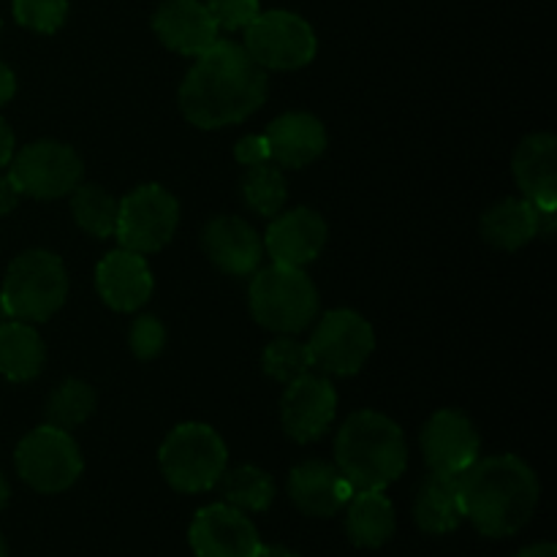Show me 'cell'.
Segmentation results:
<instances>
[{
  "label": "cell",
  "instance_id": "1",
  "mask_svg": "<svg viewBox=\"0 0 557 557\" xmlns=\"http://www.w3.org/2000/svg\"><path fill=\"white\" fill-rule=\"evenodd\" d=\"M267 71L234 41H215L199 54L180 87V109L199 128H223L264 103Z\"/></svg>",
  "mask_w": 557,
  "mask_h": 557
},
{
  "label": "cell",
  "instance_id": "21",
  "mask_svg": "<svg viewBox=\"0 0 557 557\" xmlns=\"http://www.w3.org/2000/svg\"><path fill=\"white\" fill-rule=\"evenodd\" d=\"M272 161L286 169H302L313 163L326 147V131L319 117L308 112L281 114L267 125Z\"/></svg>",
  "mask_w": 557,
  "mask_h": 557
},
{
  "label": "cell",
  "instance_id": "30",
  "mask_svg": "<svg viewBox=\"0 0 557 557\" xmlns=\"http://www.w3.org/2000/svg\"><path fill=\"white\" fill-rule=\"evenodd\" d=\"M261 364H264V373L270 379L281 381V384H292V381L302 379V375H308L315 368L308 343H299L294 337H277V341H272L264 348Z\"/></svg>",
  "mask_w": 557,
  "mask_h": 557
},
{
  "label": "cell",
  "instance_id": "37",
  "mask_svg": "<svg viewBox=\"0 0 557 557\" xmlns=\"http://www.w3.org/2000/svg\"><path fill=\"white\" fill-rule=\"evenodd\" d=\"M14 90H16L14 71H11L5 63H0V107H3V103H9L11 98H14Z\"/></svg>",
  "mask_w": 557,
  "mask_h": 557
},
{
  "label": "cell",
  "instance_id": "6",
  "mask_svg": "<svg viewBox=\"0 0 557 557\" xmlns=\"http://www.w3.org/2000/svg\"><path fill=\"white\" fill-rule=\"evenodd\" d=\"M158 462L177 493L194 495L215 487L226 471L228 455L223 438L210 424L188 422L169 433L158 451Z\"/></svg>",
  "mask_w": 557,
  "mask_h": 557
},
{
  "label": "cell",
  "instance_id": "29",
  "mask_svg": "<svg viewBox=\"0 0 557 557\" xmlns=\"http://www.w3.org/2000/svg\"><path fill=\"white\" fill-rule=\"evenodd\" d=\"M243 196L248 207H253L259 215L275 218L283 210V205H286V177L272 163L248 166L243 177Z\"/></svg>",
  "mask_w": 557,
  "mask_h": 557
},
{
  "label": "cell",
  "instance_id": "28",
  "mask_svg": "<svg viewBox=\"0 0 557 557\" xmlns=\"http://www.w3.org/2000/svg\"><path fill=\"white\" fill-rule=\"evenodd\" d=\"M96 411V392L85 381L69 379L52 392L47 403V424L60 430L79 428Z\"/></svg>",
  "mask_w": 557,
  "mask_h": 557
},
{
  "label": "cell",
  "instance_id": "7",
  "mask_svg": "<svg viewBox=\"0 0 557 557\" xmlns=\"http://www.w3.org/2000/svg\"><path fill=\"white\" fill-rule=\"evenodd\" d=\"M14 460L22 482L44 495L69 490L85 468L79 446L71 438L69 430L52 428V424L27 433L16 446Z\"/></svg>",
  "mask_w": 557,
  "mask_h": 557
},
{
  "label": "cell",
  "instance_id": "13",
  "mask_svg": "<svg viewBox=\"0 0 557 557\" xmlns=\"http://www.w3.org/2000/svg\"><path fill=\"white\" fill-rule=\"evenodd\" d=\"M479 446L482 441L471 419L451 408L435 413L422 430L424 462L444 476H462L479 460Z\"/></svg>",
  "mask_w": 557,
  "mask_h": 557
},
{
  "label": "cell",
  "instance_id": "34",
  "mask_svg": "<svg viewBox=\"0 0 557 557\" xmlns=\"http://www.w3.org/2000/svg\"><path fill=\"white\" fill-rule=\"evenodd\" d=\"M234 158H237L243 166H259V163H270V141H267L264 134L245 136V139L237 141L234 147Z\"/></svg>",
  "mask_w": 557,
  "mask_h": 557
},
{
  "label": "cell",
  "instance_id": "39",
  "mask_svg": "<svg viewBox=\"0 0 557 557\" xmlns=\"http://www.w3.org/2000/svg\"><path fill=\"white\" fill-rule=\"evenodd\" d=\"M256 557H299V555L292 553L288 547H283V544H261Z\"/></svg>",
  "mask_w": 557,
  "mask_h": 557
},
{
  "label": "cell",
  "instance_id": "26",
  "mask_svg": "<svg viewBox=\"0 0 557 557\" xmlns=\"http://www.w3.org/2000/svg\"><path fill=\"white\" fill-rule=\"evenodd\" d=\"M218 484H221L226 504L239 511H267L275 500V482H272L270 473L256 466H239L234 471H223Z\"/></svg>",
  "mask_w": 557,
  "mask_h": 557
},
{
  "label": "cell",
  "instance_id": "33",
  "mask_svg": "<svg viewBox=\"0 0 557 557\" xmlns=\"http://www.w3.org/2000/svg\"><path fill=\"white\" fill-rule=\"evenodd\" d=\"M218 30H245L261 14L259 0H207Z\"/></svg>",
  "mask_w": 557,
  "mask_h": 557
},
{
  "label": "cell",
  "instance_id": "17",
  "mask_svg": "<svg viewBox=\"0 0 557 557\" xmlns=\"http://www.w3.org/2000/svg\"><path fill=\"white\" fill-rule=\"evenodd\" d=\"M96 286L103 302L120 313L139 310L152 294V272L145 256L134 250H112L96 270Z\"/></svg>",
  "mask_w": 557,
  "mask_h": 557
},
{
  "label": "cell",
  "instance_id": "36",
  "mask_svg": "<svg viewBox=\"0 0 557 557\" xmlns=\"http://www.w3.org/2000/svg\"><path fill=\"white\" fill-rule=\"evenodd\" d=\"M11 158H14V131L0 117V169L9 166Z\"/></svg>",
  "mask_w": 557,
  "mask_h": 557
},
{
  "label": "cell",
  "instance_id": "19",
  "mask_svg": "<svg viewBox=\"0 0 557 557\" xmlns=\"http://www.w3.org/2000/svg\"><path fill=\"white\" fill-rule=\"evenodd\" d=\"M205 250L218 270L234 277H245L259 270L264 245L243 218L221 215L205 228Z\"/></svg>",
  "mask_w": 557,
  "mask_h": 557
},
{
  "label": "cell",
  "instance_id": "38",
  "mask_svg": "<svg viewBox=\"0 0 557 557\" xmlns=\"http://www.w3.org/2000/svg\"><path fill=\"white\" fill-rule=\"evenodd\" d=\"M517 557H557V547L549 542H542V544H533V547L522 549Z\"/></svg>",
  "mask_w": 557,
  "mask_h": 557
},
{
  "label": "cell",
  "instance_id": "42",
  "mask_svg": "<svg viewBox=\"0 0 557 557\" xmlns=\"http://www.w3.org/2000/svg\"><path fill=\"white\" fill-rule=\"evenodd\" d=\"M0 557H9V549H5V542H3V536H0Z\"/></svg>",
  "mask_w": 557,
  "mask_h": 557
},
{
  "label": "cell",
  "instance_id": "16",
  "mask_svg": "<svg viewBox=\"0 0 557 557\" xmlns=\"http://www.w3.org/2000/svg\"><path fill=\"white\" fill-rule=\"evenodd\" d=\"M152 30L174 52L199 58L218 41V25L199 0H166L152 16Z\"/></svg>",
  "mask_w": 557,
  "mask_h": 557
},
{
  "label": "cell",
  "instance_id": "10",
  "mask_svg": "<svg viewBox=\"0 0 557 557\" xmlns=\"http://www.w3.org/2000/svg\"><path fill=\"white\" fill-rule=\"evenodd\" d=\"M9 177L22 196L58 199L79 185L82 158L60 141H36L11 158Z\"/></svg>",
  "mask_w": 557,
  "mask_h": 557
},
{
  "label": "cell",
  "instance_id": "24",
  "mask_svg": "<svg viewBox=\"0 0 557 557\" xmlns=\"http://www.w3.org/2000/svg\"><path fill=\"white\" fill-rule=\"evenodd\" d=\"M482 234L493 248L520 250L539 234V207L528 199H504L484 212Z\"/></svg>",
  "mask_w": 557,
  "mask_h": 557
},
{
  "label": "cell",
  "instance_id": "18",
  "mask_svg": "<svg viewBox=\"0 0 557 557\" xmlns=\"http://www.w3.org/2000/svg\"><path fill=\"white\" fill-rule=\"evenodd\" d=\"M354 493L357 490L330 462L308 460L294 468L288 476V495L294 506L310 517H335Z\"/></svg>",
  "mask_w": 557,
  "mask_h": 557
},
{
  "label": "cell",
  "instance_id": "12",
  "mask_svg": "<svg viewBox=\"0 0 557 557\" xmlns=\"http://www.w3.org/2000/svg\"><path fill=\"white\" fill-rule=\"evenodd\" d=\"M188 539L196 557H256L261 547L253 522L228 504L205 506L190 522Z\"/></svg>",
  "mask_w": 557,
  "mask_h": 557
},
{
  "label": "cell",
  "instance_id": "4",
  "mask_svg": "<svg viewBox=\"0 0 557 557\" xmlns=\"http://www.w3.org/2000/svg\"><path fill=\"white\" fill-rule=\"evenodd\" d=\"M69 294L65 264L49 250H27L11 261L0 299L14 321L38 324L63 308Z\"/></svg>",
  "mask_w": 557,
  "mask_h": 557
},
{
  "label": "cell",
  "instance_id": "5",
  "mask_svg": "<svg viewBox=\"0 0 557 557\" xmlns=\"http://www.w3.org/2000/svg\"><path fill=\"white\" fill-rule=\"evenodd\" d=\"M250 310L267 330L294 335L315 319L319 292L302 267L272 264L253 277Z\"/></svg>",
  "mask_w": 557,
  "mask_h": 557
},
{
  "label": "cell",
  "instance_id": "11",
  "mask_svg": "<svg viewBox=\"0 0 557 557\" xmlns=\"http://www.w3.org/2000/svg\"><path fill=\"white\" fill-rule=\"evenodd\" d=\"M313 364L330 375H354L375 348L373 326L354 310H330L308 343Z\"/></svg>",
  "mask_w": 557,
  "mask_h": 557
},
{
  "label": "cell",
  "instance_id": "31",
  "mask_svg": "<svg viewBox=\"0 0 557 557\" xmlns=\"http://www.w3.org/2000/svg\"><path fill=\"white\" fill-rule=\"evenodd\" d=\"M14 16L27 30L54 33L69 16V0H14Z\"/></svg>",
  "mask_w": 557,
  "mask_h": 557
},
{
  "label": "cell",
  "instance_id": "14",
  "mask_svg": "<svg viewBox=\"0 0 557 557\" xmlns=\"http://www.w3.org/2000/svg\"><path fill=\"white\" fill-rule=\"evenodd\" d=\"M337 411V392L321 375H302V379L292 381L283 395L281 413H283V430L288 438L299 441V444H310V441L321 438L335 422Z\"/></svg>",
  "mask_w": 557,
  "mask_h": 557
},
{
  "label": "cell",
  "instance_id": "8",
  "mask_svg": "<svg viewBox=\"0 0 557 557\" xmlns=\"http://www.w3.org/2000/svg\"><path fill=\"white\" fill-rule=\"evenodd\" d=\"M245 52L261 69L294 71L315 58V33L292 11H264L245 27Z\"/></svg>",
  "mask_w": 557,
  "mask_h": 557
},
{
  "label": "cell",
  "instance_id": "22",
  "mask_svg": "<svg viewBox=\"0 0 557 557\" xmlns=\"http://www.w3.org/2000/svg\"><path fill=\"white\" fill-rule=\"evenodd\" d=\"M413 517H417V525L424 533H433V536L457 531L460 522L466 520L460 498V476L430 473L422 487H419Z\"/></svg>",
  "mask_w": 557,
  "mask_h": 557
},
{
  "label": "cell",
  "instance_id": "3",
  "mask_svg": "<svg viewBox=\"0 0 557 557\" xmlns=\"http://www.w3.org/2000/svg\"><path fill=\"white\" fill-rule=\"evenodd\" d=\"M335 462L354 490H386L406 471L403 430L384 413H351L337 433Z\"/></svg>",
  "mask_w": 557,
  "mask_h": 557
},
{
  "label": "cell",
  "instance_id": "41",
  "mask_svg": "<svg viewBox=\"0 0 557 557\" xmlns=\"http://www.w3.org/2000/svg\"><path fill=\"white\" fill-rule=\"evenodd\" d=\"M5 321H11V315H9V310H5L3 299H0V326H3V324H5Z\"/></svg>",
  "mask_w": 557,
  "mask_h": 557
},
{
  "label": "cell",
  "instance_id": "23",
  "mask_svg": "<svg viewBox=\"0 0 557 557\" xmlns=\"http://www.w3.org/2000/svg\"><path fill=\"white\" fill-rule=\"evenodd\" d=\"M346 506V531L357 547L379 549L395 536V506L384 490H357Z\"/></svg>",
  "mask_w": 557,
  "mask_h": 557
},
{
  "label": "cell",
  "instance_id": "25",
  "mask_svg": "<svg viewBox=\"0 0 557 557\" xmlns=\"http://www.w3.org/2000/svg\"><path fill=\"white\" fill-rule=\"evenodd\" d=\"M44 359L47 351L30 324L11 319L0 326V375L22 384L41 373Z\"/></svg>",
  "mask_w": 557,
  "mask_h": 557
},
{
  "label": "cell",
  "instance_id": "20",
  "mask_svg": "<svg viewBox=\"0 0 557 557\" xmlns=\"http://www.w3.org/2000/svg\"><path fill=\"white\" fill-rule=\"evenodd\" d=\"M515 177L533 207L557 210V139L553 134H533L517 147Z\"/></svg>",
  "mask_w": 557,
  "mask_h": 557
},
{
  "label": "cell",
  "instance_id": "35",
  "mask_svg": "<svg viewBox=\"0 0 557 557\" xmlns=\"http://www.w3.org/2000/svg\"><path fill=\"white\" fill-rule=\"evenodd\" d=\"M20 190H16V185L11 183V177L5 174V177H0V215H9L11 210L16 207V201H20Z\"/></svg>",
  "mask_w": 557,
  "mask_h": 557
},
{
  "label": "cell",
  "instance_id": "15",
  "mask_svg": "<svg viewBox=\"0 0 557 557\" xmlns=\"http://www.w3.org/2000/svg\"><path fill=\"white\" fill-rule=\"evenodd\" d=\"M324 243V218L308 207H294V210L275 215L264 237V248L272 256V261L286 267L310 264L321 253Z\"/></svg>",
  "mask_w": 557,
  "mask_h": 557
},
{
  "label": "cell",
  "instance_id": "40",
  "mask_svg": "<svg viewBox=\"0 0 557 557\" xmlns=\"http://www.w3.org/2000/svg\"><path fill=\"white\" fill-rule=\"evenodd\" d=\"M9 482L3 479V473H0V511L5 509V504H9Z\"/></svg>",
  "mask_w": 557,
  "mask_h": 557
},
{
  "label": "cell",
  "instance_id": "32",
  "mask_svg": "<svg viewBox=\"0 0 557 557\" xmlns=\"http://www.w3.org/2000/svg\"><path fill=\"white\" fill-rule=\"evenodd\" d=\"M128 343L131 351L136 354V359L150 362V359H156L158 354L163 351V346H166V330H163V324L156 315H139V319L131 324Z\"/></svg>",
  "mask_w": 557,
  "mask_h": 557
},
{
  "label": "cell",
  "instance_id": "27",
  "mask_svg": "<svg viewBox=\"0 0 557 557\" xmlns=\"http://www.w3.org/2000/svg\"><path fill=\"white\" fill-rule=\"evenodd\" d=\"M117 205L120 201L114 196H109L103 188H98V185H76L71 190V212H74V221L87 234H92V237L103 239L109 234H114V226H117Z\"/></svg>",
  "mask_w": 557,
  "mask_h": 557
},
{
  "label": "cell",
  "instance_id": "2",
  "mask_svg": "<svg viewBox=\"0 0 557 557\" xmlns=\"http://www.w3.org/2000/svg\"><path fill=\"white\" fill-rule=\"evenodd\" d=\"M460 498L482 536L506 539L531 522L539 506V479L520 457H487L460 476Z\"/></svg>",
  "mask_w": 557,
  "mask_h": 557
},
{
  "label": "cell",
  "instance_id": "9",
  "mask_svg": "<svg viewBox=\"0 0 557 557\" xmlns=\"http://www.w3.org/2000/svg\"><path fill=\"white\" fill-rule=\"evenodd\" d=\"M180 223V205L161 185H141L117 205L120 245L134 253H156L174 237Z\"/></svg>",
  "mask_w": 557,
  "mask_h": 557
}]
</instances>
